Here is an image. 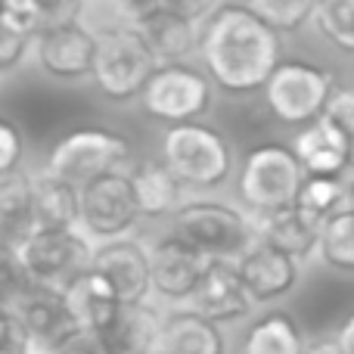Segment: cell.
I'll return each mask as SVG.
<instances>
[{"mask_svg": "<svg viewBox=\"0 0 354 354\" xmlns=\"http://www.w3.org/2000/svg\"><path fill=\"white\" fill-rule=\"evenodd\" d=\"M56 354H109V345H106L103 333L97 330H81L75 339H68Z\"/></svg>", "mask_w": 354, "mask_h": 354, "instance_id": "8d00e7d4", "label": "cell"}, {"mask_svg": "<svg viewBox=\"0 0 354 354\" xmlns=\"http://www.w3.org/2000/svg\"><path fill=\"white\" fill-rule=\"evenodd\" d=\"M308 180V171L292 147L261 143L249 149L239 168V199L255 218L277 214L299 205V193Z\"/></svg>", "mask_w": 354, "mask_h": 354, "instance_id": "3957f363", "label": "cell"}, {"mask_svg": "<svg viewBox=\"0 0 354 354\" xmlns=\"http://www.w3.org/2000/svg\"><path fill=\"white\" fill-rule=\"evenodd\" d=\"M22 156H25L22 131H19L10 118H0V177L19 171Z\"/></svg>", "mask_w": 354, "mask_h": 354, "instance_id": "1f68e13d", "label": "cell"}, {"mask_svg": "<svg viewBox=\"0 0 354 354\" xmlns=\"http://www.w3.org/2000/svg\"><path fill=\"white\" fill-rule=\"evenodd\" d=\"M336 342L342 345V351H345V354H354V314H351L348 320H345L342 326H339Z\"/></svg>", "mask_w": 354, "mask_h": 354, "instance_id": "f35d334b", "label": "cell"}, {"mask_svg": "<svg viewBox=\"0 0 354 354\" xmlns=\"http://www.w3.org/2000/svg\"><path fill=\"white\" fill-rule=\"evenodd\" d=\"M320 227H324L320 221H314L311 214H305L295 205L286 212L258 218V239L299 258V261H308L320 252Z\"/></svg>", "mask_w": 354, "mask_h": 354, "instance_id": "44dd1931", "label": "cell"}, {"mask_svg": "<svg viewBox=\"0 0 354 354\" xmlns=\"http://www.w3.org/2000/svg\"><path fill=\"white\" fill-rule=\"evenodd\" d=\"M301 330L286 311H270L245 330L239 354H305Z\"/></svg>", "mask_w": 354, "mask_h": 354, "instance_id": "484cf974", "label": "cell"}, {"mask_svg": "<svg viewBox=\"0 0 354 354\" xmlns=\"http://www.w3.org/2000/svg\"><path fill=\"white\" fill-rule=\"evenodd\" d=\"M236 268L245 280V289L252 292L255 305H270L280 301L299 286L301 277V261L286 252L274 249V245L258 239L252 249H245L236 258Z\"/></svg>", "mask_w": 354, "mask_h": 354, "instance_id": "9a60e30c", "label": "cell"}, {"mask_svg": "<svg viewBox=\"0 0 354 354\" xmlns=\"http://www.w3.org/2000/svg\"><path fill=\"white\" fill-rule=\"evenodd\" d=\"M72 308L75 320L81 324V330H97L106 333L118 320L124 301L118 295V289L109 283V277H103L97 268L91 274H84L78 283L68 286V292H62Z\"/></svg>", "mask_w": 354, "mask_h": 354, "instance_id": "ffe728a7", "label": "cell"}, {"mask_svg": "<svg viewBox=\"0 0 354 354\" xmlns=\"http://www.w3.org/2000/svg\"><path fill=\"white\" fill-rule=\"evenodd\" d=\"M93 268L118 289L124 305H143L153 292V264H149V249L131 236L97 243L93 252Z\"/></svg>", "mask_w": 354, "mask_h": 354, "instance_id": "5bb4252c", "label": "cell"}, {"mask_svg": "<svg viewBox=\"0 0 354 354\" xmlns=\"http://www.w3.org/2000/svg\"><path fill=\"white\" fill-rule=\"evenodd\" d=\"M35 339H31L28 326L16 317L12 311L3 308V339H0V354H35Z\"/></svg>", "mask_w": 354, "mask_h": 354, "instance_id": "836d02e7", "label": "cell"}, {"mask_svg": "<svg viewBox=\"0 0 354 354\" xmlns=\"http://www.w3.org/2000/svg\"><path fill=\"white\" fill-rule=\"evenodd\" d=\"M131 6H134V12H140V10H147V6H153V3H159V0H128Z\"/></svg>", "mask_w": 354, "mask_h": 354, "instance_id": "60d3db41", "label": "cell"}, {"mask_svg": "<svg viewBox=\"0 0 354 354\" xmlns=\"http://www.w3.org/2000/svg\"><path fill=\"white\" fill-rule=\"evenodd\" d=\"M3 308L12 311L25 326H28L37 351L56 354L68 339H75L81 333V324L75 320L66 295L53 292V289H47V286H37L35 280H31L12 301H3Z\"/></svg>", "mask_w": 354, "mask_h": 354, "instance_id": "8fae6325", "label": "cell"}, {"mask_svg": "<svg viewBox=\"0 0 354 354\" xmlns=\"http://www.w3.org/2000/svg\"><path fill=\"white\" fill-rule=\"evenodd\" d=\"M143 218L131 171H109L81 187V230L93 243L128 236Z\"/></svg>", "mask_w": 354, "mask_h": 354, "instance_id": "9c48e42d", "label": "cell"}, {"mask_svg": "<svg viewBox=\"0 0 354 354\" xmlns=\"http://www.w3.org/2000/svg\"><path fill=\"white\" fill-rule=\"evenodd\" d=\"M245 6H252L277 31H299L314 16L317 0H249Z\"/></svg>", "mask_w": 354, "mask_h": 354, "instance_id": "f546056e", "label": "cell"}, {"mask_svg": "<svg viewBox=\"0 0 354 354\" xmlns=\"http://www.w3.org/2000/svg\"><path fill=\"white\" fill-rule=\"evenodd\" d=\"M324 115L348 137L351 153H354V87H336V93H333Z\"/></svg>", "mask_w": 354, "mask_h": 354, "instance_id": "d6a6232c", "label": "cell"}, {"mask_svg": "<svg viewBox=\"0 0 354 354\" xmlns=\"http://www.w3.org/2000/svg\"><path fill=\"white\" fill-rule=\"evenodd\" d=\"M35 230V177H28L25 171L0 177V233H3V245L19 249Z\"/></svg>", "mask_w": 354, "mask_h": 354, "instance_id": "7402d4cb", "label": "cell"}, {"mask_svg": "<svg viewBox=\"0 0 354 354\" xmlns=\"http://www.w3.org/2000/svg\"><path fill=\"white\" fill-rule=\"evenodd\" d=\"M333 93H336V78L326 68L286 59L277 66V72L264 84V103L274 112L277 122L305 128L324 115Z\"/></svg>", "mask_w": 354, "mask_h": 354, "instance_id": "8992f818", "label": "cell"}, {"mask_svg": "<svg viewBox=\"0 0 354 354\" xmlns=\"http://www.w3.org/2000/svg\"><path fill=\"white\" fill-rule=\"evenodd\" d=\"M187 305L193 311H199L202 317L214 320V324H233V320H243L255 308V299L245 289V280L239 274L236 261H212L199 289L193 292V299Z\"/></svg>", "mask_w": 354, "mask_h": 354, "instance_id": "2e32d148", "label": "cell"}, {"mask_svg": "<svg viewBox=\"0 0 354 354\" xmlns=\"http://www.w3.org/2000/svg\"><path fill=\"white\" fill-rule=\"evenodd\" d=\"M227 339L221 324L202 317L193 308H180L162 317L156 354H224Z\"/></svg>", "mask_w": 354, "mask_h": 354, "instance_id": "d6986e66", "label": "cell"}, {"mask_svg": "<svg viewBox=\"0 0 354 354\" xmlns=\"http://www.w3.org/2000/svg\"><path fill=\"white\" fill-rule=\"evenodd\" d=\"M162 62L149 50L147 37L137 28H118L100 41L97 68L91 78L103 91V97L115 100V103H128V100L140 97L147 91L149 78L156 75Z\"/></svg>", "mask_w": 354, "mask_h": 354, "instance_id": "52a82bcc", "label": "cell"}, {"mask_svg": "<svg viewBox=\"0 0 354 354\" xmlns=\"http://www.w3.org/2000/svg\"><path fill=\"white\" fill-rule=\"evenodd\" d=\"M289 147L295 149V156L301 159L308 174L345 177V171L354 168V153H351L348 137L326 115H320L317 122L299 128V134H295V140Z\"/></svg>", "mask_w": 354, "mask_h": 354, "instance_id": "ac0fdd59", "label": "cell"}, {"mask_svg": "<svg viewBox=\"0 0 354 354\" xmlns=\"http://www.w3.org/2000/svg\"><path fill=\"white\" fill-rule=\"evenodd\" d=\"M37 227H81V187L44 168L35 174Z\"/></svg>", "mask_w": 354, "mask_h": 354, "instance_id": "d4e9b609", "label": "cell"}, {"mask_svg": "<svg viewBox=\"0 0 354 354\" xmlns=\"http://www.w3.org/2000/svg\"><path fill=\"white\" fill-rule=\"evenodd\" d=\"M35 50H37V62H41V68L50 78L81 81L87 75H93V68H97L100 41L81 22H68L37 31Z\"/></svg>", "mask_w": 354, "mask_h": 354, "instance_id": "4fadbf2b", "label": "cell"}, {"mask_svg": "<svg viewBox=\"0 0 354 354\" xmlns=\"http://www.w3.org/2000/svg\"><path fill=\"white\" fill-rule=\"evenodd\" d=\"M212 261L214 258H208L202 249H196L193 243L174 236V233L156 239V243L149 245L153 292L162 295L165 301H174V305L189 301L193 292L199 289L202 277H205V270Z\"/></svg>", "mask_w": 354, "mask_h": 354, "instance_id": "7c38bea8", "label": "cell"}, {"mask_svg": "<svg viewBox=\"0 0 354 354\" xmlns=\"http://www.w3.org/2000/svg\"><path fill=\"white\" fill-rule=\"evenodd\" d=\"M348 205V180L345 177H324V174H308L305 187L299 193V208L311 214L314 221L324 224L330 214Z\"/></svg>", "mask_w": 354, "mask_h": 354, "instance_id": "83f0119b", "label": "cell"}, {"mask_svg": "<svg viewBox=\"0 0 354 354\" xmlns=\"http://www.w3.org/2000/svg\"><path fill=\"white\" fill-rule=\"evenodd\" d=\"M137 25L134 28L147 37L149 50L156 53V59L165 66V62H180L187 59L193 50H199L202 44V31L199 22H189L187 16L168 10L162 3H153L147 10L134 12Z\"/></svg>", "mask_w": 354, "mask_h": 354, "instance_id": "e0dca14e", "label": "cell"}, {"mask_svg": "<svg viewBox=\"0 0 354 354\" xmlns=\"http://www.w3.org/2000/svg\"><path fill=\"white\" fill-rule=\"evenodd\" d=\"M159 333L162 317L149 308V301H143V305H124L103 339L109 345V354H156Z\"/></svg>", "mask_w": 354, "mask_h": 354, "instance_id": "cb8c5ba5", "label": "cell"}, {"mask_svg": "<svg viewBox=\"0 0 354 354\" xmlns=\"http://www.w3.org/2000/svg\"><path fill=\"white\" fill-rule=\"evenodd\" d=\"M162 6L187 16L189 22H205L214 10H218V0H159Z\"/></svg>", "mask_w": 354, "mask_h": 354, "instance_id": "74e56055", "label": "cell"}, {"mask_svg": "<svg viewBox=\"0 0 354 354\" xmlns=\"http://www.w3.org/2000/svg\"><path fill=\"white\" fill-rule=\"evenodd\" d=\"M81 16V0H41L37 3V22L44 28H56V25L78 22Z\"/></svg>", "mask_w": 354, "mask_h": 354, "instance_id": "e575fe53", "label": "cell"}, {"mask_svg": "<svg viewBox=\"0 0 354 354\" xmlns=\"http://www.w3.org/2000/svg\"><path fill=\"white\" fill-rule=\"evenodd\" d=\"M35 37L37 35H31L28 28H19V25L0 19V68L12 72V68L25 59V50H28V44L35 41Z\"/></svg>", "mask_w": 354, "mask_h": 354, "instance_id": "4dcf8cb0", "label": "cell"}, {"mask_svg": "<svg viewBox=\"0 0 354 354\" xmlns=\"http://www.w3.org/2000/svg\"><path fill=\"white\" fill-rule=\"evenodd\" d=\"M348 205L354 208V168H351V177H348Z\"/></svg>", "mask_w": 354, "mask_h": 354, "instance_id": "b9f144b4", "label": "cell"}, {"mask_svg": "<svg viewBox=\"0 0 354 354\" xmlns=\"http://www.w3.org/2000/svg\"><path fill=\"white\" fill-rule=\"evenodd\" d=\"M305 354H345V351H342V345H339L336 339H320V342L308 345Z\"/></svg>", "mask_w": 354, "mask_h": 354, "instance_id": "ab89813d", "label": "cell"}, {"mask_svg": "<svg viewBox=\"0 0 354 354\" xmlns=\"http://www.w3.org/2000/svg\"><path fill=\"white\" fill-rule=\"evenodd\" d=\"M35 354H47V351H35Z\"/></svg>", "mask_w": 354, "mask_h": 354, "instance_id": "7bdbcfd3", "label": "cell"}, {"mask_svg": "<svg viewBox=\"0 0 354 354\" xmlns=\"http://www.w3.org/2000/svg\"><path fill=\"white\" fill-rule=\"evenodd\" d=\"M0 3H3V12H0L3 22L28 28L31 35L41 31V22H37V3H41V0H0Z\"/></svg>", "mask_w": 354, "mask_h": 354, "instance_id": "d590c367", "label": "cell"}, {"mask_svg": "<svg viewBox=\"0 0 354 354\" xmlns=\"http://www.w3.org/2000/svg\"><path fill=\"white\" fill-rule=\"evenodd\" d=\"M128 153L131 149L124 143V137H118L115 131L78 128L50 149L47 168L53 174L66 177L75 187H87L91 180L109 171H122V165L128 162Z\"/></svg>", "mask_w": 354, "mask_h": 354, "instance_id": "30bf717a", "label": "cell"}, {"mask_svg": "<svg viewBox=\"0 0 354 354\" xmlns=\"http://www.w3.org/2000/svg\"><path fill=\"white\" fill-rule=\"evenodd\" d=\"M212 75H202L199 68L183 66V62H165L149 78L147 91L140 93V103L147 115L165 124L199 122L212 109Z\"/></svg>", "mask_w": 354, "mask_h": 354, "instance_id": "ba28073f", "label": "cell"}, {"mask_svg": "<svg viewBox=\"0 0 354 354\" xmlns=\"http://www.w3.org/2000/svg\"><path fill=\"white\" fill-rule=\"evenodd\" d=\"M202 62L227 93L264 91L283 56L280 31L252 6L224 3L202 22Z\"/></svg>", "mask_w": 354, "mask_h": 354, "instance_id": "6da1fadb", "label": "cell"}, {"mask_svg": "<svg viewBox=\"0 0 354 354\" xmlns=\"http://www.w3.org/2000/svg\"><path fill=\"white\" fill-rule=\"evenodd\" d=\"M317 28L339 50L354 53V0H317Z\"/></svg>", "mask_w": 354, "mask_h": 354, "instance_id": "f1b7e54d", "label": "cell"}, {"mask_svg": "<svg viewBox=\"0 0 354 354\" xmlns=\"http://www.w3.org/2000/svg\"><path fill=\"white\" fill-rule=\"evenodd\" d=\"M168 233L193 243L214 261H236L245 249L258 243V218L230 202L193 199L171 214Z\"/></svg>", "mask_w": 354, "mask_h": 354, "instance_id": "7a4b0ae2", "label": "cell"}, {"mask_svg": "<svg viewBox=\"0 0 354 354\" xmlns=\"http://www.w3.org/2000/svg\"><path fill=\"white\" fill-rule=\"evenodd\" d=\"M143 218H168L183 205V183L165 162H140L131 168Z\"/></svg>", "mask_w": 354, "mask_h": 354, "instance_id": "603a6c76", "label": "cell"}, {"mask_svg": "<svg viewBox=\"0 0 354 354\" xmlns=\"http://www.w3.org/2000/svg\"><path fill=\"white\" fill-rule=\"evenodd\" d=\"M16 252L37 286L68 292L72 283L93 270L97 243L81 227H37Z\"/></svg>", "mask_w": 354, "mask_h": 354, "instance_id": "277c9868", "label": "cell"}, {"mask_svg": "<svg viewBox=\"0 0 354 354\" xmlns=\"http://www.w3.org/2000/svg\"><path fill=\"white\" fill-rule=\"evenodd\" d=\"M162 162L189 189H218L233 174L230 143L202 122L168 124L162 137Z\"/></svg>", "mask_w": 354, "mask_h": 354, "instance_id": "5b68a950", "label": "cell"}, {"mask_svg": "<svg viewBox=\"0 0 354 354\" xmlns=\"http://www.w3.org/2000/svg\"><path fill=\"white\" fill-rule=\"evenodd\" d=\"M317 258L333 270L354 274V208L345 205L324 221L320 227V252Z\"/></svg>", "mask_w": 354, "mask_h": 354, "instance_id": "4316f807", "label": "cell"}]
</instances>
